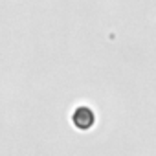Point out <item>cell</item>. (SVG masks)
I'll return each instance as SVG.
<instances>
[{"mask_svg": "<svg viewBox=\"0 0 156 156\" xmlns=\"http://www.w3.org/2000/svg\"><path fill=\"white\" fill-rule=\"evenodd\" d=\"M72 123L79 130H90L96 123V114L88 107H77L72 114Z\"/></svg>", "mask_w": 156, "mask_h": 156, "instance_id": "1", "label": "cell"}]
</instances>
